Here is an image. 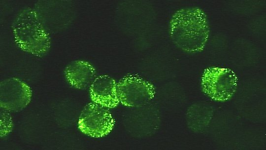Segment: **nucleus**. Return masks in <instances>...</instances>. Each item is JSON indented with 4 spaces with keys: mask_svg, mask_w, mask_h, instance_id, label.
I'll return each instance as SVG.
<instances>
[{
    "mask_svg": "<svg viewBox=\"0 0 266 150\" xmlns=\"http://www.w3.org/2000/svg\"><path fill=\"white\" fill-rule=\"evenodd\" d=\"M238 78L231 69L220 67L206 69L201 77L203 92L213 100L225 101L230 99L236 92Z\"/></svg>",
    "mask_w": 266,
    "mask_h": 150,
    "instance_id": "obj_3",
    "label": "nucleus"
},
{
    "mask_svg": "<svg viewBox=\"0 0 266 150\" xmlns=\"http://www.w3.org/2000/svg\"><path fill=\"white\" fill-rule=\"evenodd\" d=\"M114 123L115 121L107 108L92 103L87 104L82 110L78 126L84 134L99 138L108 134Z\"/></svg>",
    "mask_w": 266,
    "mask_h": 150,
    "instance_id": "obj_5",
    "label": "nucleus"
},
{
    "mask_svg": "<svg viewBox=\"0 0 266 150\" xmlns=\"http://www.w3.org/2000/svg\"><path fill=\"white\" fill-rule=\"evenodd\" d=\"M12 28L14 40L23 50L41 56L50 48L49 35L32 8L24 9L15 18Z\"/></svg>",
    "mask_w": 266,
    "mask_h": 150,
    "instance_id": "obj_2",
    "label": "nucleus"
},
{
    "mask_svg": "<svg viewBox=\"0 0 266 150\" xmlns=\"http://www.w3.org/2000/svg\"><path fill=\"white\" fill-rule=\"evenodd\" d=\"M13 122L11 116L6 110L0 111V137L7 135L12 131Z\"/></svg>",
    "mask_w": 266,
    "mask_h": 150,
    "instance_id": "obj_9",
    "label": "nucleus"
},
{
    "mask_svg": "<svg viewBox=\"0 0 266 150\" xmlns=\"http://www.w3.org/2000/svg\"><path fill=\"white\" fill-rule=\"evenodd\" d=\"M90 93L94 103L107 108H115L120 103L117 83L107 75H102L96 78L91 85Z\"/></svg>",
    "mask_w": 266,
    "mask_h": 150,
    "instance_id": "obj_7",
    "label": "nucleus"
},
{
    "mask_svg": "<svg viewBox=\"0 0 266 150\" xmlns=\"http://www.w3.org/2000/svg\"><path fill=\"white\" fill-rule=\"evenodd\" d=\"M64 73L66 79L71 86L83 89L93 81L96 70L87 61L76 60L66 67Z\"/></svg>",
    "mask_w": 266,
    "mask_h": 150,
    "instance_id": "obj_8",
    "label": "nucleus"
},
{
    "mask_svg": "<svg viewBox=\"0 0 266 150\" xmlns=\"http://www.w3.org/2000/svg\"><path fill=\"white\" fill-rule=\"evenodd\" d=\"M119 102L124 106L138 107L151 100L155 94L153 85L134 75L124 77L117 83Z\"/></svg>",
    "mask_w": 266,
    "mask_h": 150,
    "instance_id": "obj_4",
    "label": "nucleus"
},
{
    "mask_svg": "<svg viewBox=\"0 0 266 150\" xmlns=\"http://www.w3.org/2000/svg\"><path fill=\"white\" fill-rule=\"evenodd\" d=\"M169 31L172 41L183 50L200 51L208 39V18L199 8H182L173 15Z\"/></svg>",
    "mask_w": 266,
    "mask_h": 150,
    "instance_id": "obj_1",
    "label": "nucleus"
},
{
    "mask_svg": "<svg viewBox=\"0 0 266 150\" xmlns=\"http://www.w3.org/2000/svg\"><path fill=\"white\" fill-rule=\"evenodd\" d=\"M32 97L30 86L18 78H8L0 82V106L3 109L20 111L30 103Z\"/></svg>",
    "mask_w": 266,
    "mask_h": 150,
    "instance_id": "obj_6",
    "label": "nucleus"
}]
</instances>
